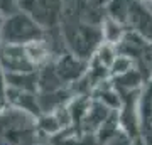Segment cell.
Wrapping results in <instances>:
<instances>
[{
  "label": "cell",
  "instance_id": "11",
  "mask_svg": "<svg viewBox=\"0 0 152 145\" xmlns=\"http://www.w3.org/2000/svg\"><path fill=\"white\" fill-rule=\"evenodd\" d=\"M132 2L134 0H108V4H107V17L127 26Z\"/></svg>",
  "mask_w": 152,
  "mask_h": 145
},
{
  "label": "cell",
  "instance_id": "2",
  "mask_svg": "<svg viewBox=\"0 0 152 145\" xmlns=\"http://www.w3.org/2000/svg\"><path fill=\"white\" fill-rule=\"evenodd\" d=\"M37 118L19 108L4 105L0 108V145H42Z\"/></svg>",
  "mask_w": 152,
  "mask_h": 145
},
{
  "label": "cell",
  "instance_id": "9",
  "mask_svg": "<svg viewBox=\"0 0 152 145\" xmlns=\"http://www.w3.org/2000/svg\"><path fill=\"white\" fill-rule=\"evenodd\" d=\"M5 88L37 93V71L32 73H4Z\"/></svg>",
  "mask_w": 152,
  "mask_h": 145
},
{
  "label": "cell",
  "instance_id": "14",
  "mask_svg": "<svg viewBox=\"0 0 152 145\" xmlns=\"http://www.w3.org/2000/svg\"><path fill=\"white\" fill-rule=\"evenodd\" d=\"M42 145H51V144H49V142H48V144H42Z\"/></svg>",
  "mask_w": 152,
  "mask_h": 145
},
{
  "label": "cell",
  "instance_id": "10",
  "mask_svg": "<svg viewBox=\"0 0 152 145\" xmlns=\"http://www.w3.org/2000/svg\"><path fill=\"white\" fill-rule=\"evenodd\" d=\"M100 31H102V39H103V42L117 47V44L124 39L125 32H127L129 29H127V26L113 20V19H110V17H105L103 22H102V26H100Z\"/></svg>",
  "mask_w": 152,
  "mask_h": 145
},
{
  "label": "cell",
  "instance_id": "3",
  "mask_svg": "<svg viewBox=\"0 0 152 145\" xmlns=\"http://www.w3.org/2000/svg\"><path fill=\"white\" fill-rule=\"evenodd\" d=\"M46 31L34 20L31 15L24 12H17L10 17L4 19L0 42L2 44H15V46H29L32 42L42 41Z\"/></svg>",
  "mask_w": 152,
  "mask_h": 145
},
{
  "label": "cell",
  "instance_id": "5",
  "mask_svg": "<svg viewBox=\"0 0 152 145\" xmlns=\"http://www.w3.org/2000/svg\"><path fill=\"white\" fill-rule=\"evenodd\" d=\"M0 69L4 73H32L37 68L29 58L26 46L0 42Z\"/></svg>",
  "mask_w": 152,
  "mask_h": 145
},
{
  "label": "cell",
  "instance_id": "13",
  "mask_svg": "<svg viewBox=\"0 0 152 145\" xmlns=\"http://www.w3.org/2000/svg\"><path fill=\"white\" fill-rule=\"evenodd\" d=\"M142 4H144V5L147 7V9H149V10L152 12V0H140Z\"/></svg>",
  "mask_w": 152,
  "mask_h": 145
},
{
  "label": "cell",
  "instance_id": "6",
  "mask_svg": "<svg viewBox=\"0 0 152 145\" xmlns=\"http://www.w3.org/2000/svg\"><path fill=\"white\" fill-rule=\"evenodd\" d=\"M53 64H54V69L59 76V79L64 83L66 88L75 86L88 71V61L80 59L68 51H64L58 58H54Z\"/></svg>",
  "mask_w": 152,
  "mask_h": 145
},
{
  "label": "cell",
  "instance_id": "12",
  "mask_svg": "<svg viewBox=\"0 0 152 145\" xmlns=\"http://www.w3.org/2000/svg\"><path fill=\"white\" fill-rule=\"evenodd\" d=\"M134 68H135V64H134V61H132L130 58L122 56V54L117 52V58H115L113 64H112V68H110V79L115 78V76L124 74V73L134 69Z\"/></svg>",
  "mask_w": 152,
  "mask_h": 145
},
{
  "label": "cell",
  "instance_id": "4",
  "mask_svg": "<svg viewBox=\"0 0 152 145\" xmlns=\"http://www.w3.org/2000/svg\"><path fill=\"white\" fill-rule=\"evenodd\" d=\"M64 4L66 0H17L19 12L31 15L44 31L59 27Z\"/></svg>",
  "mask_w": 152,
  "mask_h": 145
},
{
  "label": "cell",
  "instance_id": "8",
  "mask_svg": "<svg viewBox=\"0 0 152 145\" xmlns=\"http://www.w3.org/2000/svg\"><path fill=\"white\" fill-rule=\"evenodd\" d=\"M5 105L34 115L36 118L41 117V108L37 101V93L32 91H20V90H12L5 88Z\"/></svg>",
  "mask_w": 152,
  "mask_h": 145
},
{
  "label": "cell",
  "instance_id": "1",
  "mask_svg": "<svg viewBox=\"0 0 152 145\" xmlns=\"http://www.w3.org/2000/svg\"><path fill=\"white\" fill-rule=\"evenodd\" d=\"M59 31L63 36V41H64L66 51L75 54L76 58H80L83 61L91 59L95 51L103 42L100 27L80 20L75 15V12L69 10L66 5L59 24Z\"/></svg>",
  "mask_w": 152,
  "mask_h": 145
},
{
  "label": "cell",
  "instance_id": "7",
  "mask_svg": "<svg viewBox=\"0 0 152 145\" xmlns=\"http://www.w3.org/2000/svg\"><path fill=\"white\" fill-rule=\"evenodd\" d=\"M127 27L152 44V12L142 4L140 0L132 2Z\"/></svg>",
  "mask_w": 152,
  "mask_h": 145
}]
</instances>
